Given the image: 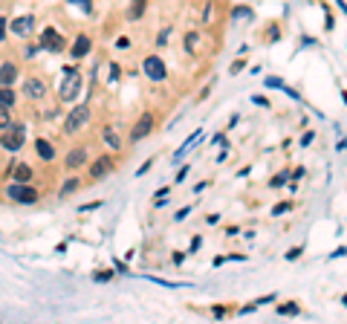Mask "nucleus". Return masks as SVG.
<instances>
[{"label":"nucleus","instance_id":"4c0bfd02","mask_svg":"<svg viewBox=\"0 0 347 324\" xmlns=\"http://www.w3.org/2000/svg\"><path fill=\"white\" fill-rule=\"evenodd\" d=\"M243 67H246V64H243L240 58H237V61H234V64H231V72H234V75H237V72H240Z\"/></svg>","mask_w":347,"mask_h":324},{"label":"nucleus","instance_id":"1a4fd4ad","mask_svg":"<svg viewBox=\"0 0 347 324\" xmlns=\"http://www.w3.org/2000/svg\"><path fill=\"white\" fill-rule=\"evenodd\" d=\"M23 96L38 102V99H44V96H46V84L41 78H26V81H23Z\"/></svg>","mask_w":347,"mask_h":324},{"label":"nucleus","instance_id":"f8f14e48","mask_svg":"<svg viewBox=\"0 0 347 324\" xmlns=\"http://www.w3.org/2000/svg\"><path fill=\"white\" fill-rule=\"evenodd\" d=\"M64 165H67L69 171H78L81 165H87V150H84V148H72V150L67 153Z\"/></svg>","mask_w":347,"mask_h":324},{"label":"nucleus","instance_id":"dca6fc26","mask_svg":"<svg viewBox=\"0 0 347 324\" xmlns=\"http://www.w3.org/2000/svg\"><path fill=\"white\" fill-rule=\"evenodd\" d=\"M15 102H18V93L12 90V87H6V84H0V107H15Z\"/></svg>","mask_w":347,"mask_h":324},{"label":"nucleus","instance_id":"cd10ccee","mask_svg":"<svg viewBox=\"0 0 347 324\" xmlns=\"http://www.w3.org/2000/svg\"><path fill=\"white\" fill-rule=\"evenodd\" d=\"M168 38H171V29H162L159 38H156V46H168Z\"/></svg>","mask_w":347,"mask_h":324},{"label":"nucleus","instance_id":"9d476101","mask_svg":"<svg viewBox=\"0 0 347 324\" xmlns=\"http://www.w3.org/2000/svg\"><path fill=\"white\" fill-rule=\"evenodd\" d=\"M9 29H12V35H29L35 29V18H32V15L15 18V21H9Z\"/></svg>","mask_w":347,"mask_h":324},{"label":"nucleus","instance_id":"39448f33","mask_svg":"<svg viewBox=\"0 0 347 324\" xmlns=\"http://www.w3.org/2000/svg\"><path fill=\"white\" fill-rule=\"evenodd\" d=\"M156 127V119H153V113L150 110H145V113L136 119V125L130 127V142H142L145 136H150V130Z\"/></svg>","mask_w":347,"mask_h":324},{"label":"nucleus","instance_id":"2f4dec72","mask_svg":"<svg viewBox=\"0 0 347 324\" xmlns=\"http://www.w3.org/2000/svg\"><path fill=\"white\" fill-rule=\"evenodd\" d=\"M6 29H9V21H6V18H0V44L6 41Z\"/></svg>","mask_w":347,"mask_h":324},{"label":"nucleus","instance_id":"a878e982","mask_svg":"<svg viewBox=\"0 0 347 324\" xmlns=\"http://www.w3.org/2000/svg\"><path fill=\"white\" fill-rule=\"evenodd\" d=\"M287 180H289V171H281V174H278V177H275V180H272L269 185H272V188H281V185H287Z\"/></svg>","mask_w":347,"mask_h":324},{"label":"nucleus","instance_id":"473e14b6","mask_svg":"<svg viewBox=\"0 0 347 324\" xmlns=\"http://www.w3.org/2000/svg\"><path fill=\"white\" fill-rule=\"evenodd\" d=\"M301 252H304L301 246H292V249L287 252V261H295V258H301Z\"/></svg>","mask_w":347,"mask_h":324},{"label":"nucleus","instance_id":"c9c22d12","mask_svg":"<svg viewBox=\"0 0 347 324\" xmlns=\"http://www.w3.org/2000/svg\"><path fill=\"white\" fill-rule=\"evenodd\" d=\"M211 315H214V318H223V315H226V307H211Z\"/></svg>","mask_w":347,"mask_h":324},{"label":"nucleus","instance_id":"20e7f679","mask_svg":"<svg viewBox=\"0 0 347 324\" xmlns=\"http://www.w3.org/2000/svg\"><path fill=\"white\" fill-rule=\"evenodd\" d=\"M87 122H90V107H87V104H75L67 113V119H64V133L72 136V133H78Z\"/></svg>","mask_w":347,"mask_h":324},{"label":"nucleus","instance_id":"4468645a","mask_svg":"<svg viewBox=\"0 0 347 324\" xmlns=\"http://www.w3.org/2000/svg\"><path fill=\"white\" fill-rule=\"evenodd\" d=\"M69 52H72V58H84L90 52V38H87V35H78V38L72 41V46H69Z\"/></svg>","mask_w":347,"mask_h":324},{"label":"nucleus","instance_id":"a211bd4d","mask_svg":"<svg viewBox=\"0 0 347 324\" xmlns=\"http://www.w3.org/2000/svg\"><path fill=\"white\" fill-rule=\"evenodd\" d=\"M102 142H107L113 150L122 148V139H119V133H116L113 127H104V130H102Z\"/></svg>","mask_w":347,"mask_h":324},{"label":"nucleus","instance_id":"a19ab883","mask_svg":"<svg viewBox=\"0 0 347 324\" xmlns=\"http://www.w3.org/2000/svg\"><path fill=\"white\" fill-rule=\"evenodd\" d=\"M188 211H191V206H185V208H180V211H177V220H183L185 214H188Z\"/></svg>","mask_w":347,"mask_h":324},{"label":"nucleus","instance_id":"72a5a7b5","mask_svg":"<svg viewBox=\"0 0 347 324\" xmlns=\"http://www.w3.org/2000/svg\"><path fill=\"white\" fill-rule=\"evenodd\" d=\"M200 246H203V237L197 234L194 240H191V249H188V252H191V255H197V249H200Z\"/></svg>","mask_w":347,"mask_h":324},{"label":"nucleus","instance_id":"412c9836","mask_svg":"<svg viewBox=\"0 0 347 324\" xmlns=\"http://www.w3.org/2000/svg\"><path fill=\"white\" fill-rule=\"evenodd\" d=\"M278 315H298V304H278Z\"/></svg>","mask_w":347,"mask_h":324},{"label":"nucleus","instance_id":"c756f323","mask_svg":"<svg viewBox=\"0 0 347 324\" xmlns=\"http://www.w3.org/2000/svg\"><path fill=\"white\" fill-rule=\"evenodd\" d=\"M119 75H122L119 64H110V84H116V81H119Z\"/></svg>","mask_w":347,"mask_h":324},{"label":"nucleus","instance_id":"393cba45","mask_svg":"<svg viewBox=\"0 0 347 324\" xmlns=\"http://www.w3.org/2000/svg\"><path fill=\"white\" fill-rule=\"evenodd\" d=\"M287 211H292V203H289V200H284V203H278V206L272 208V214H275V217H278V214H287Z\"/></svg>","mask_w":347,"mask_h":324},{"label":"nucleus","instance_id":"aec40b11","mask_svg":"<svg viewBox=\"0 0 347 324\" xmlns=\"http://www.w3.org/2000/svg\"><path fill=\"white\" fill-rule=\"evenodd\" d=\"M197 44H200V35L197 32L185 35V52H197Z\"/></svg>","mask_w":347,"mask_h":324},{"label":"nucleus","instance_id":"f704fd0d","mask_svg":"<svg viewBox=\"0 0 347 324\" xmlns=\"http://www.w3.org/2000/svg\"><path fill=\"white\" fill-rule=\"evenodd\" d=\"M99 206H104L102 200H96V203H87V206H81V211H96Z\"/></svg>","mask_w":347,"mask_h":324},{"label":"nucleus","instance_id":"9b49d317","mask_svg":"<svg viewBox=\"0 0 347 324\" xmlns=\"http://www.w3.org/2000/svg\"><path fill=\"white\" fill-rule=\"evenodd\" d=\"M18 64H12V61H3L0 64V84H6V87H15V81H18Z\"/></svg>","mask_w":347,"mask_h":324},{"label":"nucleus","instance_id":"2eb2a0df","mask_svg":"<svg viewBox=\"0 0 347 324\" xmlns=\"http://www.w3.org/2000/svg\"><path fill=\"white\" fill-rule=\"evenodd\" d=\"M145 9H148V0H130V6H127V21H142Z\"/></svg>","mask_w":347,"mask_h":324},{"label":"nucleus","instance_id":"c85d7f7f","mask_svg":"<svg viewBox=\"0 0 347 324\" xmlns=\"http://www.w3.org/2000/svg\"><path fill=\"white\" fill-rule=\"evenodd\" d=\"M93 278H96V281H110V278H113V272H110V269H99Z\"/></svg>","mask_w":347,"mask_h":324},{"label":"nucleus","instance_id":"6ab92c4d","mask_svg":"<svg viewBox=\"0 0 347 324\" xmlns=\"http://www.w3.org/2000/svg\"><path fill=\"white\" fill-rule=\"evenodd\" d=\"M78 185H81L78 177H69V180H64V185H61V194H72V191H75Z\"/></svg>","mask_w":347,"mask_h":324},{"label":"nucleus","instance_id":"5701e85b","mask_svg":"<svg viewBox=\"0 0 347 324\" xmlns=\"http://www.w3.org/2000/svg\"><path fill=\"white\" fill-rule=\"evenodd\" d=\"M231 18H234V21L246 18V21H249V18H252V9H246V6H234V9H231Z\"/></svg>","mask_w":347,"mask_h":324},{"label":"nucleus","instance_id":"58836bf2","mask_svg":"<svg viewBox=\"0 0 347 324\" xmlns=\"http://www.w3.org/2000/svg\"><path fill=\"white\" fill-rule=\"evenodd\" d=\"M254 104H257V107H269V99H264V96H254Z\"/></svg>","mask_w":347,"mask_h":324},{"label":"nucleus","instance_id":"4be33fe9","mask_svg":"<svg viewBox=\"0 0 347 324\" xmlns=\"http://www.w3.org/2000/svg\"><path fill=\"white\" fill-rule=\"evenodd\" d=\"M200 136H203V133H200V130H197V133H191V136H188V142H185L183 148L177 150V156H173V159H180V156H183L185 150H188V148H191V145H194V142H200Z\"/></svg>","mask_w":347,"mask_h":324},{"label":"nucleus","instance_id":"f3484780","mask_svg":"<svg viewBox=\"0 0 347 324\" xmlns=\"http://www.w3.org/2000/svg\"><path fill=\"white\" fill-rule=\"evenodd\" d=\"M12 180H15V183H29V180H32V168H29V165H15V168H12Z\"/></svg>","mask_w":347,"mask_h":324},{"label":"nucleus","instance_id":"423d86ee","mask_svg":"<svg viewBox=\"0 0 347 324\" xmlns=\"http://www.w3.org/2000/svg\"><path fill=\"white\" fill-rule=\"evenodd\" d=\"M142 69H145V75L150 81H165L168 78V69H165V61L159 55H148L142 61Z\"/></svg>","mask_w":347,"mask_h":324},{"label":"nucleus","instance_id":"6e6552de","mask_svg":"<svg viewBox=\"0 0 347 324\" xmlns=\"http://www.w3.org/2000/svg\"><path fill=\"white\" fill-rule=\"evenodd\" d=\"M110 171H113V156H107V153H102L99 159L90 162V177L93 180H102V177H107Z\"/></svg>","mask_w":347,"mask_h":324},{"label":"nucleus","instance_id":"f03ea898","mask_svg":"<svg viewBox=\"0 0 347 324\" xmlns=\"http://www.w3.org/2000/svg\"><path fill=\"white\" fill-rule=\"evenodd\" d=\"M6 197L15 200V203H21V206H35V203L41 200L38 188H32L29 183H15V180H12V185L6 188Z\"/></svg>","mask_w":347,"mask_h":324},{"label":"nucleus","instance_id":"79ce46f5","mask_svg":"<svg viewBox=\"0 0 347 324\" xmlns=\"http://www.w3.org/2000/svg\"><path fill=\"white\" fill-rule=\"evenodd\" d=\"M335 3H338V6H341V9H344V15H347V6H344V0H335Z\"/></svg>","mask_w":347,"mask_h":324},{"label":"nucleus","instance_id":"ddd939ff","mask_svg":"<svg viewBox=\"0 0 347 324\" xmlns=\"http://www.w3.org/2000/svg\"><path fill=\"white\" fill-rule=\"evenodd\" d=\"M35 153H38L44 162H52V159H55V148H52V145H49L44 136L35 139Z\"/></svg>","mask_w":347,"mask_h":324},{"label":"nucleus","instance_id":"7ed1b4c3","mask_svg":"<svg viewBox=\"0 0 347 324\" xmlns=\"http://www.w3.org/2000/svg\"><path fill=\"white\" fill-rule=\"evenodd\" d=\"M26 142V127L21 125V122H12L6 130H3V136H0V148L3 150H21V145Z\"/></svg>","mask_w":347,"mask_h":324},{"label":"nucleus","instance_id":"ea45409f","mask_svg":"<svg viewBox=\"0 0 347 324\" xmlns=\"http://www.w3.org/2000/svg\"><path fill=\"white\" fill-rule=\"evenodd\" d=\"M185 177H188V168H180V174H177V183H183Z\"/></svg>","mask_w":347,"mask_h":324},{"label":"nucleus","instance_id":"e433bc0d","mask_svg":"<svg viewBox=\"0 0 347 324\" xmlns=\"http://www.w3.org/2000/svg\"><path fill=\"white\" fill-rule=\"evenodd\" d=\"M127 46H130V38H119L116 41V49H127Z\"/></svg>","mask_w":347,"mask_h":324},{"label":"nucleus","instance_id":"7c9ffc66","mask_svg":"<svg viewBox=\"0 0 347 324\" xmlns=\"http://www.w3.org/2000/svg\"><path fill=\"white\" fill-rule=\"evenodd\" d=\"M266 87H278V90H281V87H284V78L272 75V78H266Z\"/></svg>","mask_w":347,"mask_h":324},{"label":"nucleus","instance_id":"0eeeda50","mask_svg":"<svg viewBox=\"0 0 347 324\" xmlns=\"http://www.w3.org/2000/svg\"><path fill=\"white\" fill-rule=\"evenodd\" d=\"M41 44H44V49H49V52H61L64 49V35L58 32V29H52V26H46L44 32H41Z\"/></svg>","mask_w":347,"mask_h":324},{"label":"nucleus","instance_id":"f257e3e1","mask_svg":"<svg viewBox=\"0 0 347 324\" xmlns=\"http://www.w3.org/2000/svg\"><path fill=\"white\" fill-rule=\"evenodd\" d=\"M81 87H84V78H81L78 69L64 67V81H61V87H58V99H61V102H75Z\"/></svg>","mask_w":347,"mask_h":324},{"label":"nucleus","instance_id":"b1692460","mask_svg":"<svg viewBox=\"0 0 347 324\" xmlns=\"http://www.w3.org/2000/svg\"><path fill=\"white\" fill-rule=\"evenodd\" d=\"M12 125V110L9 107H0V130H6Z\"/></svg>","mask_w":347,"mask_h":324},{"label":"nucleus","instance_id":"bb28decb","mask_svg":"<svg viewBox=\"0 0 347 324\" xmlns=\"http://www.w3.org/2000/svg\"><path fill=\"white\" fill-rule=\"evenodd\" d=\"M275 298H278L275 292H269V295H261V298L254 301V307H264V304H272V301H275Z\"/></svg>","mask_w":347,"mask_h":324}]
</instances>
